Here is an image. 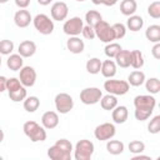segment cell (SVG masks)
<instances>
[{
	"label": "cell",
	"instance_id": "obj_51",
	"mask_svg": "<svg viewBox=\"0 0 160 160\" xmlns=\"http://www.w3.org/2000/svg\"><path fill=\"white\" fill-rule=\"evenodd\" d=\"M9 0H0V4H5V2H8Z\"/></svg>",
	"mask_w": 160,
	"mask_h": 160
},
{
	"label": "cell",
	"instance_id": "obj_8",
	"mask_svg": "<svg viewBox=\"0 0 160 160\" xmlns=\"http://www.w3.org/2000/svg\"><path fill=\"white\" fill-rule=\"evenodd\" d=\"M55 108L60 114H68L74 108L72 96L66 92H59L55 96Z\"/></svg>",
	"mask_w": 160,
	"mask_h": 160
},
{
	"label": "cell",
	"instance_id": "obj_18",
	"mask_svg": "<svg viewBox=\"0 0 160 160\" xmlns=\"http://www.w3.org/2000/svg\"><path fill=\"white\" fill-rule=\"evenodd\" d=\"M112 120L115 124H124L126 120H128V116H129V111H128V108L124 106V105H120V106H115L112 109Z\"/></svg>",
	"mask_w": 160,
	"mask_h": 160
},
{
	"label": "cell",
	"instance_id": "obj_34",
	"mask_svg": "<svg viewBox=\"0 0 160 160\" xmlns=\"http://www.w3.org/2000/svg\"><path fill=\"white\" fill-rule=\"evenodd\" d=\"M26 96H28V92H26L25 86H21L20 89H18V90H15V91H10V92H9V98H10V100H12L14 102L22 101Z\"/></svg>",
	"mask_w": 160,
	"mask_h": 160
},
{
	"label": "cell",
	"instance_id": "obj_21",
	"mask_svg": "<svg viewBox=\"0 0 160 160\" xmlns=\"http://www.w3.org/2000/svg\"><path fill=\"white\" fill-rule=\"evenodd\" d=\"M126 26L130 31H139L142 29L144 26V19L139 15H130L128 21H126Z\"/></svg>",
	"mask_w": 160,
	"mask_h": 160
},
{
	"label": "cell",
	"instance_id": "obj_38",
	"mask_svg": "<svg viewBox=\"0 0 160 160\" xmlns=\"http://www.w3.org/2000/svg\"><path fill=\"white\" fill-rule=\"evenodd\" d=\"M129 150L132 154H141L145 150V144L140 140H132L129 142Z\"/></svg>",
	"mask_w": 160,
	"mask_h": 160
},
{
	"label": "cell",
	"instance_id": "obj_39",
	"mask_svg": "<svg viewBox=\"0 0 160 160\" xmlns=\"http://www.w3.org/2000/svg\"><path fill=\"white\" fill-rule=\"evenodd\" d=\"M148 130L150 134H159L160 132V115H156L150 120V122L148 125Z\"/></svg>",
	"mask_w": 160,
	"mask_h": 160
},
{
	"label": "cell",
	"instance_id": "obj_54",
	"mask_svg": "<svg viewBox=\"0 0 160 160\" xmlns=\"http://www.w3.org/2000/svg\"><path fill=\"white\" fill-rule=\"evenodd\" d=\"M1 159H2V158H1V156H0V160H1Z\"/></svg>",
	"mask_w": 160,
	"mask_h": 160
},
{
	"label": "cell",
	"instance_id": "obj_3",
	"mask_svg": "<svg viewBox=\"0 0 160 160\" xmlns=\"http://www.w3.org/2000/svg\"><path fill=\"white\" fill-rule=\"evenodd\" d=\"M94 30H95V36L108 44V42H111L115 40V36H114V31H112V28L109 22H106L105 20H100L95 26H94Z\"/></svg>",
	"mask_w": 160,
	"mask_h": 160
},
{
	"label": "cell",
	"instance_id": "obj_22",
	"mask_svg": "<svg viewBox=\"0 0 160 160\" xmlns=\"http://www.w3.org/2000/svg\"><path fill=\"white\" fill-rule=\"evenodd\" d=\"M138 9V4L135 0H122L120 4V11L125 16L134 15Z\"/></svg>",
	"mask_w": 160,
	"mask_h": 160
},
{
	"label": "cell",
	"instance_id": "obj_13",
	"mask_svg": "<svg viewBox=\"0 0 160 160\" xmlns=\"http://www.w3.org/2000/svg\"><path fill=\"white\" fill-rule=\"evenodd\" d=\"M32 21V18H31V14L30 11L25 10V9H21V10H18L14 15V22L18 28H28L30 25V22Z\"/></svg>",
	"mask_w": 160,
	"mask_h": 160
},
{
	"label": "cell",
	"instance_id": "obj_48",
	"mask_svg": "<svg viewBox=\"0 0 160 160\" xmlns=\"http://www.w3.org/2000/svg\"><path fill=\"white\" fill-rule=\"evenodd\" d=\"M51 1H52V0H38V2H39L40 5H42V6H46V5H49Z\"/></svg>",
	"mask_w": 160,
	"mask_h": 160
},
{
	"label": "cell",
	"instance_id": "obj_5",
	"mask_svg": "<svg viewBox=\"0 0 160 160\" xmlns=\"http://www.w3.org/2000/svg\"><path fill=\"white\" fill-rule=\"evenodd\" d=\"M32 24L41 35H50L54 31V21L45 14H38L32 19Z\"/></svg>",
	"mask_w": 160,
	"mask_h": 160
},
{
	"label": "cell",
	"instance_id": "obj_41",
	"mask_svg": "<svg viewBox=\"0 0 160 160\" xmlns=\"http://www.w3.org/2000/svg\"><path fill=\"white\" fill-rule=\"evenodd\" d=\"M55 144L59 145L64 151H66V152H69V154H71V151L74 150V149H72V144H71L70 140H68V139H59Z\"/></svg>",
	"mask_w": 160,
	"mask_h": 160
},
{
	"label": "cell",
	"instance_id": "obj_15",
	"mask_svg": "<svg viewBox=\"0 0 160 160\" xmlns=\"http://www.w3.org/2000/svg\"><path fill=\"white\" fill-rule=\"evenodd\" d=\"M48 156L51 160H70L71 159V154L64 151L59 145L54 144L52 146H50L48 149Z\"/></svg>",
	"mask_w": 160,
	"mask_h": 160
},
{
	"label": "cell",
	"instance_id": "obj_11",
	"mask_svg": "<svg viewBox=\"0 0 160 160\" xmlns=\"http://www.w3.org/2000/svg\"><path fill=\"white\" fill-rule=\"evenodd\" d=\"M19 74V80L25 88H31L34 86L36 81V71L32 66H22Z\"/></svg>",
	"mask_w": 160,
	"mask_h": 160
},
{
	"label": "cell",
	"instance_id": "obj_50",
	"mask_svg": "<svg viewBox=\"0 0 160 160\" xmlns=\"http://www.w3.org/2000/svg\"><path fill=\"white\" fill-rule=\"evenodd\" d=\"M2 140H4V131H2V129L0 128V142H2Z\"/></svg>",
	"mask_w": 160,
	"mask_h": 160
},
{
	"label": "cell",
	"instance_id": "obj_47",
	"mask_svg": "<svg viewBox=\"0 0 160 160\" xmlns=\"http://www.w3.org/2000/svg\"><path fill=\"white\" fill-rule=\"evenodd\" d=\"M140 159H150V158L141 154H135V156H132V160H140Z\"/></svg>",
	"mask_w": 160,
	"mask_h": 160
},
{
	"label": "cell",
	"instance_id": "obj_49",
	"mask_svg": "<svg viewBox=\"0 0 160 160\" xmlns=\"http://www.w3.org/2000/svg\"><path fill=\"white\" fill-rule=\"evenodd\" d=\"M102 1H104V0H91V2H92L94 5H100V4H102Z\"/></svg>",
	"mask_w": 160,
	"mask_h": 160
},
{
	"label": "cell",
	"instance_id": "obj_6",
	"mask_svg": "<svg viewBox=\"0 0 160 160\" xmlns=\"http://www.w3.org/2000/svg\"><path fill=\"white\" fill-rule=\"evenodd\" d=\"M115 134H116V128L111 122H102V124L98 125L94 130V136L99 141H108V140L112 139L115 136Z\"/></svg>",
	"mask_w": 160,
	"mask_h": 160
},
{
	"label": "cell",
	"instance_id": "obj_16",
	"mask_svg": "<svg viewBox=\"0 0 160 160\" xmlns=\"http://www.w3.org/2000/svg\"><path fill=\"white\" fill-rule=\"evenodd\" d=\"M18 51L22 58H31L36 52V44L31 40H24L19 44Z\"/></svg>",
	"mask_w": 160,
	"mask_h": 160
},
{
	"label": "cell",
	"instance_id": "obj_43",
	"mask_svg": "<svg viewBox=\"0 0 160 160\" xmlns=\"http://www.w3.org/2000/svg\"><path fill=\"white\" fill-rule=\"evenodd\" d=\"M151 54H152V56H154L156 60L160 59V44H159V42H155V45H154L152 49H151Z\"/></svg>",
	"mask_w": 160,
	"mask_h": 160
},
{
	"label": "cell",
	"instance_id": "obj_25",
	"mask_svg": "<svg viewBox=\"0 0 160 160\" xmlns=\"http://www.w3.org/2000/svg\"><path fill=\"white\" fill-rule=\"evenodd\" d=\"M146 80L145 74L140 70H135L132 72H130V75L128 76V82L131 86H140L144 84V81Z\"/></svg>",
	"mask_w": 160,
	"mask_h": 160
},
{
	"label": "cell",
	"instance_id": "obj_24",
	"mask_svg": "<svg viewBox=\"0 0 160 160\" xmlns=\"http://www.w3.org/2000/svg\"><path fill=\"white\" fill-rule=\"evenodd\" d=\"M130 66L139 70L144 66V56L140 50H132L130 51Z\"/></svg>",
	"mask_w": 160,
	"mask_h": 160
},
{
	"label": "cell",
	"instance_id": "obj_4",
	"mask_svg": "<svg viewBox=\"0 0 160 160\" xmlns=\"http://www.w3.org/2000/svg\"><path fill=\"white\" fill-rule=\"evenodd\" d=\"M129 82L125 80H115V79H109L104 82V89L108 91V94H112L115 96H121L125 95L129 91Z\"/></svg>",
	"mask_w": 160,
	"mask_h": 160
},
{
	"label": "cell",
	"instance_id": "obj_52",
	"mask_svg": "<svg viewBox=\"0 0 160 160\" xmlns=\"http://www.w3.org/2000/svg\"><path fill=\"white\" fill-rule=\"evenodd\" d=\"M76 1H79V2H82V1H85V0H76Z\"/></svg>",
	"mask_w": 160,
	"mask_h": 160
},
{
	"label": "cell",
	"instance_id": "obj_1",
	"mask_svg": "<svg viewBox=\"0 0 160 160\" xmlns=\"http://www.w3.org/2000/svg\"><path fill=\"white\" fill-rule=\"evenodd\" d=\"M24 134L32 141V142H39V141H45L46 140V130L44 126H40L36 121H26L22 125Z\"/></svg>",
	"mask_w": 160,
	"mask_h": 160
},
{
	"label": "cell",
	"instance_id": "obj_17",
	"mask_svg": "<svg viewBox=\"0 0 160 160\" xmlns=\"http://www.w3.org/2000/svg\"><path fill=\"white\" fill-rule=\"evenodd\" d=\"M66 48L72 54H81L84 51L85 44L84 41L78 36H70V39L66 41Z\"/></svg>",
	"mask_w": 160,
	"mask_h": 160
},
{
	"label": "cell",
	"instance_id": "obj_32",
	"mask_svg": "<svg viewBox=\"0 0 160 160\" xmlns=\"http://www.w3.org/2000/svg\"><path fill=\"white\" fill-rule=\"evenodd\" d=\"M145 82V88L146 90L151 94V95H155L160 91V80L158 78H150L148 80L144 81Z\"/></svg>",
	"mask_w": 160,
	"mask_h": 160
},
{
	"label": "cell",
	"instance_id": "obj_44",
	"mask_svg": "<svg viewBox=\"0 0 160 160\" xmlns=\"http://www.w3.org/2000/svg\"><path fill=\"white\" fill-rule=\"evenodd\" d=\"M15 4L20 9H26L30 5V0H15Z\"/></svg>",
	"mask_w": 160,
	"mask_h": 160
},
{
	"label": "cell",
	"instance_id": "obj_53",
	"mask_svg": "<svg viewBox=\"0 0 160 160\" xmlns=\"http://www.w3.org/2000/svg\"><path fill=\"white\" fill-rule=\"evenodd\" d=\"M0 66H1V54H0Z\"/></svg>",
	"mask_w": 160,
	"mask_h": 160
},
{
	"label": "cell",
	"instance_id": "obj_31",
	"mask_svg": "<svg viewBox=\"0 0 160 160\" xmlns=\"http://www.w3.org/2000/svg\"><path fill=\"white\" fill-rule=\"evenodd\" d=\"M100 20H102V16L99 11L96 10H89L86 14H85V21H86V25H90V26H95Z\"/></svg>",
	"mask_w": 160,
	"mask_h": 160
},
{
	"label": "cell",
	"instance_id": "obj_20",
	"mask_svg": "<svg viewBox=\"0 0 160 160\" xmlns=\"http://www.w3.org/2000/svg\"><path fill=\"white\" fill-rule=\"evenodd\" d=\"M24 58L20 54H11L8 60H6V65L10 70L12 71H19L22 66H24Z\"/></svg>",
	"mask_w": 160,
	"mask_h": 160
},
{
	"label": "cell",
	"instance_id": "obj_14",
	"mask_svg": "<svg viewBox=\"0 0 160 160\" xmlns=\"http://www.w3.org/2000/svg\"><path fill=\"white\" fill-rule=\"evenodd\" d=\"M41 124L45 129H55L59 125V115L55 111H46L41 116Z\"/></svg>",
	"mask_w": 160,
	"mask_h": 160
},
{
	"label": "cell",
	"instance_id": "obj_33",
	"mask_svg": "<svg viewBox=\"0 0 160 160\" xmlns=\"http://www.w3.org/2000/svg\"><path fill=\"white\" fill-rule=\"evenodd\" d=\"M121 50V46H120V44H118V42H108L106 44V46H105V49H104V51H105V55L109 58V59H112V58H115L116 56V54L119 52Z\"/></svg>",
	"mask_w": 160,
	"mask_h": 160
},
{
	"label": "cell",
	"instance_id": "obj_45",
	"mask_svg": "<svg viewBox=\"0 0 160 160\" xmlns=\"http://www.w3.org/2000/svg\"><path fill=\"white\" fill-rule=\"evenodd\" d=\"M6 90V78L0 76V92H4Z\"/></svg>",
	"mask_w": 160,
	"mask_h": 160
},
{
	"label": "cell",
	"instance_id": "obj_42",
	"mask_svg": "<svg viewBox=\"0 0 160 160\" xmlns=\"http://www.w3.org/2000/svg\"><path fill=\"white\" fill-rule=\"evenodd\" d=\"M81 34H82V36H84L85 39H88V40H92V39L96 38V36H95V30H94V28L90 26V25H84V28H82V30H81Z\"/></svg>",
	"mask_w": 160,
	"mask_h": 160
},
{
	"label": "cell",
	"instance_id": "obj_28",
	"mask_svg": "<svg viewBox=\"0 0 160 160\" xmlns=\"http://www.w3.org/2000/svg\"><path fill=\"white\" fill-rule=\"evenodd\" d=\"M145 36L151 42H160V26L159 25H150L145 30Z\"/></svg>",
	"mask_w": 160,
	"mask_h": 160
},
{
	"label": "cell",
	"instance_id": "obj_46",
	"mask_svg": "<svg viewBox=\"0 0 160 160\" xmlns=\"http://www.w3.org/2000/svg\"><path fill=\"white\" fill-rule=\"evenodd\" d=\"M118 1H119V0H104L102 4H104L105 6H114Z\"/></svg>",
	"mask_w": 160,
	"mask_h": 160
},
{
	"label": "cell",
	"instance_id": "obj_37",
	"mask_svg": "<svg viewBox=\"0 0 160 160\" xmlns=\"http://www.w3.org/2000/svg\"><path fill=\"white\" fill-rule=\"evenodd\" d=\"M148 14L152 19H159L160 18V1L159 0L151 2L148 6Z\"/></svg>",
	"mask_w": 160,
	"mask_h": 160
},
{
	"label": "cell",
	"instance_id": "obj_26",
	"mask_svg": "<svg viewBox=\"0 0 160 160\" xmlns=\"http://www.w3.org/2000/svg\"><path fill=\"white\" fill-rule=\"evenodd\" d=\"M124 142L120 141V140H108V144H106V150L109 154L111 155H119L124 151Z\"/></svg>",
	"mask_w": 160,
	"mask_h": 160
},
{
	"label": "cell",
	"instance_id": "obj_10",
	"mask_svg": "<svg viewBox=\"0 0 160 160\" xmlns=\"http://www.w3.org/2000/svg\"><path fill=\"white\" fill-rule=\"evenodd\" d=\"M134 106L136 110H145L152 112L156 106V99L152 95H138L134 99Z\"/></svg>",
	"mask_w": 160,
	"mask_h": 160
},
{
	"label": "cell",
	"instance_id": "obj_30",
	"mask_svg": "<svg viewBox=\"0 0 160 160\" xmlns=\"http://www.w3.org/2000/svg\"><path fill=\"white\" fill-rule=\"evenodd\" d=\"M101 60L99 58H91L86 61V70L89 74H99L100 72V69H101Z\"/></svg>",
	"mask_w": 160,
	"mask_h": 160
},
{
	"label": "cell",
	"instance_id": "obj_36",
	"mask_svg": "<svg viewBox=\"0 0 160 160\" xmlns=\"http://www.w3.org/2000/svg\"><path fill=\"white\" fill-rule=\"evenodd\" d=\"M14 50V42L11 40L4 39L0 41V54L1 55H10Z\"/></svg>",
	"mask_w": 160,
	"mask_h": 160
},
{
	"label": "cell",
	"instance_id": "obj_2",
	"mask_svg": "<svg viewBox=\"0 0 160 160\" xmlns=\"http://www.w3.org/2000/svg\"><path fill=\"white\" fill-rule=\"evenodd\" d=\"M94 150H95V146L92 141L88 139L79 140L74 149V158L75 160H90L94 154Z\"/></svg>",
	"mask_w": 160,
	"mask_h": 160
},
{
	"label": "cell",
	"instance_id": "obj_7",
	"mask_svg": "<svg viewBox=\"0 0 160 160\" xmlns=\"http://www.w3.org/2000/svg\"><path fill=\"white\" fill-rule=\"evenodd\" d=\"M102 92L99 88H85L80 91V101L85 105H94L100 101Z\"/></svg>",
	"mask_w": 160,
	"mask_h": 160
},
{
	"label": "cell",
	"instance_id": "obj_9",
	"mask_svg": "<svg viewBox=\"0 0 160 160\" xmlns=\"http://www.w3.org/2000/svg\"><path fill=\"white\" fill-rule=\"evenodd\" d=\"M84 28V22L82 19L79 16H74L70 18L69 20H66L62 25V30L66 35L69 36H78L81 34V30Z\"/></svg>",
	"mask_w": 160,
	"mask_h": 160
},
{
	"label": "cell",
	"instance_id": "obj_40",
	"mask_svg": "<svg viewBox=\"0 0 160 160\" xmlns=\"http://www.w3.org/2000/svg\"><path fill=\"white\" fill-rule=\"evenodd\" d=\"M21 86H24V85L20 82V80H19L18 78H10V79H6V90H8V92H10V91H15V90L20 89Z\"/></svg>",
	"mask_w": 160,
	"mask_h": 160
},
{
	"label": "cell",
	"instance_id": "obj_23",
	"mask_svg": "<svg viewBox=\"0 0 160 160\" xmlns=\"http://www.w3.org/2000/svg\"><path fill=\"white\" fill-rule=\"evenodd\" d=\"M115 60H116V65H119L120 68H124V69H126V68H129L130 66V50H120L118 54H116V56L114 58Z\"/></svg>",
	"mask_w": 160,
	"mask_h": 160
},
{
	"label": "cell",
	"instance_id": "obj_29",
	"mask_svg": "<svg viewBox=\"0 0 160 160\" xmlns=\"http://www.w3.org/2000/svg\"><path fill=\"white\" fill-rule=\"evenodd\" d=\"M40 106V100L38 96H26L24 99V109L28 112H35Z\"/></svg>",
	"mask_w": 160,
	"mask_h": 160
},
{
	"label": "cell",
	"instance_id": "obj_19",
	"mask_svg": "<svg viewBox=\"0 0 160 160\" xmlns=\"http://www.w3.org/2000/svg\"><path fill=\"white\" fill-rule=\"evenodd\" d=\"M100 72L102 74L104 78H108V79L114 78L115 74H116V64H115V61H112V60H110V59L102 61V62H101Z\"/></svg>",
	"mask_w": 160,
	"mask_h": 160
},
{
	"label": "cell",
	"instance_id": "obj_35",
	"mask_svg": "<svg viewBox=\"0 0 160 160\" xmlns=\"http://www.w3.org/2000/svg\"><path fill=\"white\" fill-rule=\"evenodd\" d=\"M112 28V31H114V36H115V40H120L122 39L125 35H126V26L121 22H116L114 25H111Z\"/></svg>",
	"mask_w": 160,
	"mask_h": 160
},
{
	"label": "cell",
	"instance_id": "obj_27",
	"mask_svg": "<svg viewBox=\"0 0 160 160\" xmlns=\"http://www.w3.org/2000/svg\"><path fill=\"white\" fill-rule=\"evenodd\" d=\"M100 105H101V108H102L104 110L110 111V110H112V109L118 105V99H116V96L112 95V94L104 95V96H101V99H100Z\"/></svg>",
	"mask_w": 160,
	"mask_h": 160
},
{
	"label": "cell",
	"instance_id": "obj_12",
	"mask_svg": "<svg viewBox=\"0 0 160 160\" xmlns=\"http://www.w3.org/2000/svg\"><path fill=\"white\" fill-rule=\"evenodd\" d=\"M50 14H51L52 20L62 21V20H65L68 18L69 8L64 1H56V2L52 4V6L50 9Z\"/></svg>",
	"mask_w": 160,
	"mask_h": 160
}]
</instances>
